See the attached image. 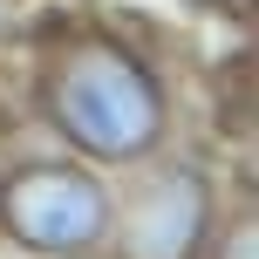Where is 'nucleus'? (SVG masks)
I'll return each mask as SVG.
<instances>
[{"instance_id":"nucleus-1","label":"nucleus","mask_w":259,"mask_h":259,"mask_svg":"<svg viewBox=\"0 0 259 259\" xmlns=\"http://www.w3.org/2000/svg\"><path fill=\"white\" fill-rule=\"evenodd\" d=\"M48 116L82 157L130 164L164 137V89L143 62H130L109 41H82L48 75Z\"/></svg>"},{"instance_id":"nucleus-5","label":"nucleus","mask_w":259,"mask_h":259,"mask_svg":"<svg viewBox=\"0 0 259 259\" xmlns=\"http://www.w3.org/2000/svg\"><path fill=\"white\" fill-rule=\"evenodd\" d=\"M0 21H7V0H0Z\"/></svg>"},{"instance_id":"nucleus-2","label":"nucleus","mask_w":259,"mask_h":259,"mask_svg":"<svg viewBox=\"0 0 259 259\" xmlns=\"http://www.w3.org/2000/svg\"><path fill=\"white\" fill-rule=\"evenodd\" d=\"M0 225L21 239L27 252L75 259L109 232V191L89 170L68 164H27L14 178H0Z\"/></svg>"},{"instance_id":"nucleus-3","label":"nucleus","mask_w":259,"mask_h":259,"mask_svg":"<svg viewBox=\"0 0 259 259\" xmlns=\"http://www.w3.org/2000/svg\"><path fill=\"white\" fill-rule=\"evenodd\" d=\"M205 232H211V184L198 170H164L123 211L116 259H198Z\"/></svg>"},{"instance_id":"nucleus-4","label":"nucleus","mask_w":259,"mask_h":259,"mask_svg":"<svg viewBox=\"0 0 259 259\" xmlns=\"http://www.w3.org/2000/svg\"><path fill=\"white\" fill-rule=\"evenodd\" d=\"M219 259H259V225H252V219H239L232 232H225V246H219Z\"/></svg>"}]
</instances>
